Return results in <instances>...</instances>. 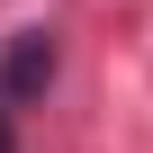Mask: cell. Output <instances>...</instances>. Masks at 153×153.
<instances>
[{"label":"cell","instance_id":"cell-1","mask_svg":"<svg viewBox=\"0 0 153 153\" xmlns=\"http://www.w3.org/2000/svg\"><path fill=\"white\" fill-rule=\"evenodd\" d=\"M45 81H54V36L45 27H18L9 54H0V90H9V99H36Z\"/></svg>","mask_w":153,"mask_h":153},{"label":"cell","instance_id":"cell-2","mask_svg":"<svg viewBox=\"0 0 153 153\" xmlns=\"http://www.w3.org/2000/svg\"><path fill=\"white\" fill-rule=\"evenodd\" d=\"M0 153H9V117H0Z\"/></svg>","mask_w":153,"mask_h":153}]
</instances>
